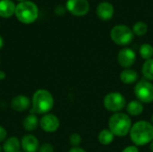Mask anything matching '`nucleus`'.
I'll return each instance as SVG.
<instances>
[{"label": "nucleus", "instance_id": "nucleus-10", "mask_svg": "<svg viewBox=\"0 0 153 152\" xmlns=\"http://www.w3.org/2000/svg\"><path fill=\"white\" fill-rule=\"evenodd\" d=\"M66 10L75 16H83L90 10L88 0H67L65 4Z\"/></svg>", "mask_w": 153, "mask_h": 152}, {"label": "nucleus", "instance_id": "nucleus-25", "mask_svg": "<svg viewBox=\"0 0 153 152\" xmlns=\"http://www.w3.org/2000/svg\"><path fill=\"white\" fill-rule=\"evenodd\" d=\"M6 138H7V131L4 126L0 125V143H3L6 140Z\"/></svg>", "mask_w": 153, "mask_h": 152}, {"label": "nucleus", "instance_id": "nucleus-6", "mask_svg": "<svg viewBox=\"0 0 153 152\" xmlns=\"http://www.w3.org/2000/svg\"><path fill=\"white\" fill-rule=\"evenodd\" d=\"M104 108L113 114L122 112L126 106V97L119 91H111L105 95L103 99Z\"/></svg>", "mask_w": 153, "mask_h": 152}, {"label": "nucleus", "instance_id": "nucleus-31", "mask_svg": "<svg viewBox=\"0 0 153 152\" xmlns=\"http://www.w3.org/2000/svg\"><path fill=\"white\" fill-rule=\"evenodd\" d=\"M150 150H151V151L153 152V141L150 143Z\"/></svg>", "mask_w": 153, "mask_h": 152}, {"label": "nucleus", "instance_id": "nucleus-16", "mask_svg": "<svg viewBox=\"0 0 153 152\" xmlns=\"http://www.w3.org/2000/svg\"><path fill=\"white\" fill-rule=\"evenodd\" d=\"M126 114L130 116H138L140 115H142L143 113L144 110V106L143 104L139 101L138 99H133L131 101H129L126 106Z\"/></svg>", "mask_w": 153, "mask_h": 152}, {"label": "nucleus", "instance_id": "nucleus-12", "mask_svg": "<svg viewBox=\"0 0 153 152\" xmlns=\"http://www.w3.org/2000/svg\"><path fill=\"white\" fill-rule=\"evenodd\" d=\"M39 145V139L31 133L25 134L21 139V148L23 152H38Z\"/></svg>", "mask_w": 153, "mask_h": 152}, {"label": "nucleus", "instance_id": "nucleus-3", "mask_svg": "<svg viewBox=\"0 0 153 152\" xmlns=\"http://www.w3.org/2000/svg\"><path fill=\"white\" fill-rule=\"evenodd\" d=\"M132 125L133 124L131 116H128L126 113L118 112L113 114L109 117L108 128L113 133L115 136L125 137L126 135H129Z\"/></svg>", "mask_w": 153, "mask_h": 152}, {"label": "nucleus", "instance_id": "nucleus-5", "mask_svg": "<svg viewBox=\"0 0 153 152\" xmlns=\"http://www.w3.org/2000/svg\"><path fill=\"white\" fill-rule=\"evenodd\" d=\"M110 38L112 41L118 46H127L134 39L133 30L125 24H118L112 28L110 31Z\"/></svg>", "mask_w": 153, "mask_h": 152}, {"label": "nucleus", "instance_id": "nucleus-23", "mask_svg": "<svg viewBox=\"0 0 153 152\" xmlns=\"http://www.w3.org/2000/svg\"><path fill=\"white\" fill-rule=\"evenodd\" d=\"M82 142V135L77 133H74L69 136V142L72 145V147H78Z\"/></svg>", "mask_w": 153, "mask_h": 152}, {"label": "nucleus", "instance_id": "nucleus-17", "mask_svg": "<svg viewBox=\"0 0 153 152\" xmlns=\"http://www.w3.org/2000/svg\"><path fill=\"white\" fill-rule=\"evenodd\" d=\"M4 152H18L21 150V140L16 136L7 137L2 144Z\"/></svg>", "mask_w": 153, "mask_h": 152}, {"label": "nucleus", "instance_id": "nucleus-35", "mask_svg": "<svg viewBox=\"0 0 153 152\" xmlns=\"http://www.w3.org/2000/svg\"><path fill=\"white\" fill-rule=\"evenodd\" d=\"M18 152H23V151H18Z\"/></svg>", "mask_w": 153, "mask_h": 152}, {"label": "nucleus", "instance_id": "nucleus-36", "mask_svg": "<svg viewBox=\"0 0 153 152\" xmlns=\"http://www.w3.org/2000/svg\"><path fill=\"white\" fill-rule=\"evenodd\" d=\"M0 63H1V61H0Z\"/></svg>", "mask_w": 153, "mask_h": 152}, {"label": "nucleus", "instance_id": "nucleus-13", "mask_svg": "<svg viewBox=\"0 0 153 152\" xmlns=\"http://www.w3.org/2000/svg\"><path fill=\"white\" fill-rule=\"evenodd\" d=\"M114 6L111 3L108 1L100 2L97 8H96V13L98 17L102 21H109L114 15Z\"/></svg>", "mask_w": 153, "mask_h": 152}, {"label": "nucleus", "instance_id": "nucleus-18", "mask_svg": "<svg viewBox=\"0 0 153 152\" xmlns=\"http://www.w3.org/2000/svg\"><path fill=\"white\" fill-rule=\"evenodd\" d=\"M16 4L12 0H0V17L9 18L15 13Z\"/></svg>", "mask_w": 153, "mask_h": 152}, {"label": "nucleus", "instance_id": "nucleus-22", "mask_svg": "<svg viewBox=\"0 0 153 152\" xmlns=\"http://www.w3.org/2000/svg\"><path fill=\"white\" fill-rule=\"evenodd\" d=\"M132 30L134 35L142 37L148 32V24L144 22H137L134 24Z\"/></svg>", "mask_w": 153, "mask_h": 152}, {"label": "nucleus", "instance_id": "nucleus-20", "mask_svg": "<svg viewBox=\"0 0 153 152\" xmlns=\"http://www.w3.org/2000/svg\"><path fill=\"white\" fill-rule=\"evenodd\" d=\"M142 74L143 79L153 82V58L144 61L142 66Z\"/></svg>", "mask_w": 153, "mask_h": 152}, {"label": "nucleus", "instance_id": "nucleus-7", "mask_svg": "<svg viewBox=\"0 0 153 152\" xmlns=\"http://www.w3.org/2000/svg\"><path fill=\"white\" fill-rule=\"evenodd\" d=\"M136 99L143 104H151L153 102V82L145 79L139 80L134 88Z\"/></svg>", "mask_w": 153, "mask_h": 152}, {"label": "nucleus", "instance_id": "nucleus-4", "mask_svg": "<svg viewBox=\"0 0 153 152\" xmlns=\"http://www.w3.org/2000/svg\"><path fill=\"white\" fill-rule=\"evenodd\" d=\"M14 14L22 23L30 24L38 19L39 8L35 3L30 0L22 1L16 4Z\"/></svg>", "mask_w": 153, "mask_h": 152}, {"label": "nucleus", "instance_id": "nucleus-27", "mask_svg": "<svg viewBox=\"0 0 153 152\" xmlns=\"http://www.w3.org/2000/svg\"><path fill=\"white\" fill-rule=\"evenodd\" d=\"M65 10H66V8H65L63 5H58V6L56 7L55 13H56V14H58V15H63V14H65Z\"/></svg>", "mask_w": 153, "mask_h": 152}, {"label": "nucleus", "instance_id": "nucleus-14", "mask_svg": "<svg viewBox=\"0 0 153 152\" xmlns=\"http://www.w3.org/2000/svg\"><path fill=\"white\" fill-rule=\"evenodd\" d=\"M119 79L124 84L126 85L134 84L139 81V73H137L136 70L133 68L123 69L119 74Z\"/></svg>", "mask_w": 153, "mask_h": 152}, {"label": "nucleus", "instance_id": "nucleus-34", "mask_svg": "<svg viewBox=\"0 0 153 152\" xmlns=\"http://www.w3.org/2000/svg\"><path fill=\"white\" fill-rule=\"evenodd\" d=\"M18 1H20V2H22V1H26V0H18Z\"/></svg>", "mask_w": 153, "mask_h": 152}, {"label": "nucleus", "instance_id": "nucleus-19", "mask_svg": "<svg viewBox=\"0 0 153 152\" xmlns=\"http://www.w3.org/2000/svg\"><path fill=\"white\" fill-rule=\"evenodd\" d=\"M115 135L113 134V133L108 129V128H104L102 129L99 134H98V141L99 142L103 145V146H108L110 145L115 139Z\"/></svg>", "mask_w": 153, "mask_h": 152}, {"label": "nucleus", "instance_id": "nucleus-24", "mask_svg": "<svg viewBox=\"0 0 153 152\" xmlns=\"http://www.w3.org/2000/svg\"><path fill=\"white\" fill-rule=\"evenodd\" d=\"M38 152H54V146L50 142H44L39 145Z\"/></svg>", "mask_w": 153, "mask_h": 152}, {"label": "nucleus", "instance_id": "nucleus-33", "mask_svg": "<svg viewBox=\"0 0 153 152\" xmlns=\"http://www.w3.org/2000/svg\"><path fill=\"white\" fill-rule=\"evenodd\" d=\"M0 152H4L3 151V147H2V145L0 144Z\"/></svg>", "mask_w": 153, "mask_h": 152}, {"label": "nucleus", "instance_id": "nucleus-8", "mask_svg": "<svg viewBox=\"0 0 153 152\" xmlns=\"http://www.w3.org/2000/svg\"><path fill=\"white\" fill-rule=\"evenodd\" d=\"M39 127L45 133H56L60 127V120L56 115L52 113H48L46 115H43L39 118Z\"/></svg>", "mask_w": 153, "mask_h": 152}, {"label": "nucleus", "instance_id": "nucleus-1", "mask_svg": "<svg viewBox=\"0 0 153 152\" xmlns=\"http://www.w3.org/2000/svg\"><path fill=\"white\" fill-rule=\"evenodd\" d=\"M129 137L134 145L145 146L153 141V125L146 120H140L133 124Z\"/></svg>", "mask_w": 153, "mask_h": 152}, {"label": "nucleus", "instance_id": "nucleus-30", "mask_svg": "<svg viewBox=\"0 0 153 152\" xmlns=\"http://www.w3.org/2000/svg\"><path fill=\"white\" fill-rule=\"evenodd\" d=\"M4 39H3V37L0 35V50L3 48V47H4Z\"/></svg>", "mask_w": 153, "mask_h": 152}, {"label": "nucleus", "instance_id": "nucleus-11", "mask_svg": "<svg viewBox=\"0 0 153 152\" xmlns=\"http://www.w3.org/2000/svg\"><path fill=\"white\" fill-rule=\"evenodd\" d=\"M31 107L30 99L23 94L14 96L11 100V108L16 112H24Z\"/></svg>", "mask_w": 153, "mask_h": 152}, {"label": "nucleus", "instance_id": "nucleus-29", "mask_svg": "<svg viewBox=\"0 0 153 152\" xmlns=\"http://www.w3.org/2000/svg\"><path fill=\"white\" fill-rule=\"evenodd\" d=\"M5 77H6V73L3 70H0V81H4Z\"/></svg>", "mask_w": 153, "mask_h": 152}, {"label": "nucleus", "instance_id": "nucleus-2", "mask_svg": "<svg viewBox=\"0 0 153 152\" xmlns=\"http://www.w3.org/2000/svg\"><path fill=\"white\" fill-rule=\"evenodd\" d=\"M30 100L32 113L41 116L50 113L55 104V99L52 93L45 89L37 90L32 94Z\"/></svg>", "mask_w": 153, "mask_h": 152}, {"label": "nucleus", "instance_id": "nucleus-15", "mask_svg": "<svg viewBox=\"0 0 153 152\" xmlns=\"http://www.w3.org/2000/svg\"><path fill=\"white\" fill-rule=\"evenodd\" d=\"M39 126V119L35 113H30L22 120V127L28 133L34 132Z\"/></svg>", "mask_w": 153, "mask_h": 152}, {"label": "nucleus", "instance_id": "nucleus-26", "mask_svg": "<svg viewBox=\"0 0 153 152\" xmlns=\"http://www.w3.org/2000/svg\"><path fill=\"white\" fill-rule=\"evenodd\" d=\"M121 152H140V151H139V149H138V147H137V146H135V145H129V146H126V148H124Z\"/></svg>", "mask_w": 153, "mask_h": 152}, {"label": "nucleus", "instance_id": "nucleus-28", "mask_svg": "<svg viewBox=\"0 0 153 152\" xmlns=\"http://www.w3.org/2000/svg\"><path fill=\"white\" fill-rule=\"evenodd\" d=\"M68 152H87L83 148H82V147H80V146H78V147H72Z\"/></svg>", "mask_w": 153, "mask_h": 152}, {"label": "nucleus", "instance_id": "nucleus-9", "mask_svg": "<svg viewBox=\"0 0 153 152\" xmlns=\"http://www.w3.org/2000/svg\"><path fill=\"white\" fill-rule=\"evenodd\" d=\"M117 60L118 65L124 68H132L136 61V53L134 49L129 47H123L119 50L117 56Z\"/></svg>", "mask_w": 153, "mask_h": 152}, {"label": "nucleus", "instance_id": "nucleus-32", "mask_svg": "<svg viewBox=\"0 0 153 152\" xmlns=\"http://www.w3.org/2000/svg\"><path fill=\"white\" fill-rule=\"evenodd\" d=\"M150 122H151V123L153 125V114L152 115V116H151V121H150Z\"/></svg>", "mask_w": 153, "mask_h": 152}, {"label": "nucleus", "instance_id": "nucleus-21", "mask_svg": "<svg viewBox=\"0 0 153 152\" xmlns=\"http://www.w3.org/2000/svg\"><path fill=\"white\" fill-rule=\"evenodd\" d=\"M139 54L144 61L153 58V46L149 43L142 44L139 48Z\"/></svg>", "mask_w": 153, "mask_h": 152}]
</instances>
